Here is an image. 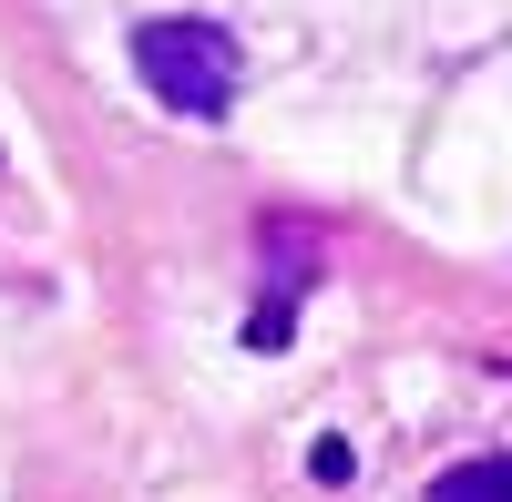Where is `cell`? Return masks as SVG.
Instances as JSON below:
<instances>
[{
    "label": "cell",
    "instance_id": "cell-2",
    "mask_svg": "<svg viewBox=\"0 0 512 502\" xmlns=\"http://www.w3.org/2000/svg\"><path fill=\"white\" fill-rule=\"evenodd\" d=\"M420 502H512V451H472V462L431 472V492Z\"/></svg>",
    "mask_w": 512,
    "mask_h": 502
},
{
    "label": "cell",
    "instance_id": "cell-1",
    "mask_svg": "<svg viewBox=\"0 0 512 502\" xmlns=\"http://www.w3.org/2000/svg\"><path fill=\"white\" fill-rule=\"evenodd\" d=\"M134 72L154 103H175L195 123H216L236 103V41L216 21H134Z\"/></svg>",
    "mask_w": 512,
    "mask_h": 502
}]
</instances>
